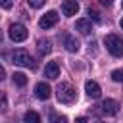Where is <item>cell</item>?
Listing matches in <instances>:
<instances>
[{"label":"cell","instance_id":"cell-20","mask_svg":"<svg viewBox=\"0 0 123 123\" xmlns=\"http://www.w3.org/2000/svg\"><path fill=\"white\" fill-rule=\"evenodd\" d=\"M0 6H2L4 10H10V8H12V0H0Z\"/></svg>","mask_w":123,"mask_h":123},{"label":"cell","instance_id":"cell-2","mask_svg":"<svg viewBox=\"0 0 123 123\" xmlns=\"http://www.w3.org/2000/svg\"><path fill=\"white\" fill-rule=\"evenodd\" d=\"M10 60H12V63L21 65V67H31V69H35V67H37V65H35V62H33V58L29 56V52H27V50H23V48L13 50V52L10 54Z\"/></svg>","mask_w":123,"mask_h":123},{"label":"cell","instance_id":"cell-6","mask_svg":"<svg viewBox=\"0 0 123 123\" xmlns=\"http://www.w3.org/2000/svg\"><path fill=\"white\" fill-rule=\"evenodd\" d=\"M100 108H102V113H106V115H115V113L119 111V102H117V100H111V98H106Z\"/></svg>","mask_w":123,"mask_h":123},{"label":"cell","instance_id":"cell-22","mask_svg":"<svg viewBox=\"0 0 123 123\" xmlns=\"http://www.w3.org/2000/svg\"><path fill=\"white\" fill-rule=\"evenodd\" d=\"M6 79V71H4V67L0 65V81H4Z\"/></svg>","mask_w":123,"mask_h":123},{"label":"cell","instance_id":"cell-23","mask_svg":"<svg viewBox=\"0 0 123 123\" xmlns=\"http://www.w3.org/2000/svg\"><path fill=\"white\" fill-rule=\"evenodd\" d=\"M100 2H102L104 6H111V2H113V0H100Z\"/></svg>","mask_w":123,"mask_h":123},{"label":"cell","instance_id":"cell-24","mask_svg":"<svg viewBox=\"0 0 123 123\" xmlns=\"http://www.w3.org/2000/svg\"><path fill=\"white\" fill-rule=\"evenodd\" d=\"M119 27H121V29H123V19H121V21H119Z\"/></svg>","mask_w":123,"mask_h":123},{"label":"cell","instance_id":"cell-7","mask_svg":"<svg viewBox=\"0 0 123 123\" xmlns=\"http://www.w3.org/2000/svg\"><path fill=\"white\" fill-rule=\"evenodd\" d=\"M62 12H63V15H67V17L75 15V13L79 12V2H77V0H63Z\"/></svg>","mask_w":123,"mask_h":123},{"label":"cell","instance_id":"cell-11","mask_svg":"<svg viewBox=\"0 0 123 123\" xmlns=\"http://www.w3.org/2000/svg\"><path fill=\"white\" fill-rule=\"evenodd\" d=\"M63 46H65L67 52H77L81 44H79V40H77L75 37H71V35H63Z\"/></svg>","mask_w":123,"mask_h":123},{"label":"cell","instance_id":"cell-9","mask_svg":"<svg viewBox=\"0 0 123 123\" xmlns=\"http://www.w3.org/2000/svg\"><path fill=\"white\" fill-rule=\"evenodd\" d=\"M85 90H86V94L90 98H100V94H102V88H100V85L96 81H86L85 83Z\"/></svg>","mask_w":123,"mask_h":123},{"label":"cell","instance_id":"cell-1","mask_svg":"<svg viewBox=\"0 0 123 123\" xmlns=\"http://www.w3.org/2000/svg\"><path fill=\"white\" fill-rule=\"evenodd\" d=\"M56 98H58V102H62V104H73L75 98H77V90H75L69 83H60V85L56 86Z\"/></svg>","mask_w":123,"mask_h":123},{"label":"cell","instance_id":"cell-19","mask_svg":"<svg viewBox=\"0 0 123 123\" xmlns=\"http://www.w3.org/2000/svg\"><path fill=\"white\" fill-rule=\"evenodd\" d=\"M88 15H90V19H94V21H100V15H98V12H96V10L88 8Z\"/></svg>","mask_w":123,"mask_h":123},{"label":"cell","instance_id":"cell-26","mask_svg":"<svg viewBox=\"0 0 123 123\" xmlns=\"http://www.w3.org/2000/svg\"><path fill=\"white\" fill-rule=\"evenodd\" d=\"M121 8H123V4H121Z\"/></svg>","mask_w":123,"mask_h":123},{"label":"cell","instance_id":"cell-14","mask_svg":"<svg viewBox=\"0 0 123 123\" xmlns=\"http://www.w3.org/2000/svg\"><path fill=\"white\" fill-rule=\"evenodd\" d=\"M12 81H13V85H17V86H25V85H27V75L21 73V71H15V73L12 75Z\"/></svg>","mask_w":123,"mask_h":123},{"label":"cell","instance_id":"cell-16","mask_svg":"<svg viewBox=\"0 0 123 123\" xmlns=\"http://www.w3.org/2000/svg\"><path fill=\"white\" fill-rule=\"evenodd\" d=\"M111 79H113L115 83H123V69H115V71H111Z\"/></svg>","mask_w":123,"mask_h":123},{"label":"cell","instance_id":"cell-10","mask_svg":"<svg viewBox=\"0 0 123 123\" xmlns=\"http://www.w3.org/2000/svg\"><path fill=\"white\" fill-rule=\"evenodd\" d=\"M44 77H46V79H58V77H60V65H58L56 62L46 63V67H44Z\"/></svg>","mask_w":123,"mask_h":123},{"label":"cell","instance_id":"cell-25","mask_svg":"<svg viewBox=\"0 0 123 123\" xmlns=\"http://www.w3.org/2000/svg\"><path fill=\"white\" fill-rule=\"evenodd\" d=\"M0 42H2V33H0Z\"/></svg>","mask_w":123,"mask_h":123},{"label":"cell","instance_id":"cell-13","mask_svg":"<svg viewBox=\"0 0 123 123\" xmlns=\"http://www.w3.org/2000/svg\"><path fill=\"white\" fill-rule=\"evenodd\" d=\"M37 50H38L40 56H46V54L52 52V42H50L48 38H40V40L37 42Z\"/></svg>","mask_w":123,"mask_h":123},{"label":"cell","instance_id":"cell-18","mask_svg":"<svg viewBox=\"0 0 123 123\" xmlns=\"http://www.w3.org/2000/svg\"><path fill=\"white\" fill-rule=\"evenodd\" d=\"M29 2V6L31 8H40V6H44V2L46 0H27Z\"/></svg>","mask_w":123,"mask_h":123},{"label":"cell","instance_id":"cell-21","mask_svg":"<svg viewBox=\"0 0 123 123\" xmlns=\"http://www.w3.org/2000/svg\"><path fill=\"white\" fill-rule=\"evenodd\" d=\"M52 121H62V123H63V121H67V117H63V115H54Z\"/></svg>","mask_w":123,"mask_h":123},{"label":"cell","instance_id":"cell-4","mask_svg":"<svg viewBox=\"0 0 123 123\" xmlns=\"http://www.w3.org/2000/svg\"><path fill=\"white\" fill-rule=\"evenodd\" d=\"M10 38L13 40V42H23L25 38H27V27L25 25H21V23H12L10 25Z\"/></svg>","mask_w":123,"mask_h":123},{"label":"cell","instance_id":"cell-12","mask_svg":"<svg viewBox=\"0 0 123 123\" xmlns=\"http://www.w3.org/2000/svg\"><path fill=\"white\" fill-rule=\"evenodd\" d=\"M75 29H77L81 35H90V31H92V23H90L88 19H79V21L75 23Z\"/></svg>","mask_w":123,"mask_h":123},{"label":"cell","instance_id":"cell-3","mask_svg":"<svg viewBox=\"0 0 123 123\" xmlns=\"http://www.w3.org/2000/svg\"><path fill=\"white\" fill-rule=\"evenodd\" d=\"M104 44H106L108 52H110L113 58H119V56H123V40H121L117 35H106V38H104Z\"/></svg>","mask_w":123,"mask_h":123},{"label":"cell","instance_id":"cell-8","mask_svg":"<svg viewBox=\"0 0 123 123\" xmlns=\"http://www.w3.org/2000/svg\"><path fill=\"white\" fill-rule=\"evenodd\" d=\"M50 94H52V88H50L46 83H37V86H35V96H37L38 100H48Z\"/></svg>","mask_w":123,"mask_h":123},{"label":"cell","instance_id":"cell-17","mask_svg":"<svg viewBox=\"0 0 123 123\" xmlns=\"http://www.w3.org/2000/svg\"><path fill=\"white\" fill-rule=\"evenodd\" d=\"M6 108H8V98H6V94H0V113L6 111Z\"/></svg>","mask_w":123,"mask_h":123},{"label":"cell","instance_id":"cell-5","mask_svg":"<svg viewBox=\"0 0 123 123\" xmlns=\"http://www.w3.org/2000/svg\"><path fill=\"white\" fill-rule=\"evenodd\" d=\"M58 19H60L58 12H56V10H50V12H46V13L38 19V25H40V29H50V27H54V25L58 23Z\"/></svg>","mask_w":123,"mask_h":123},{"label":"cell","instance_id":"cell-15","mask_svg":"<svg viewBox=\"0 0 123 123\" xmlns=\"http://www.w3.org/2000/svg\"><path fill=\"white\" fill-rule=\"evenodd\" d=\"M23 119H25L27 123H38V121H40V115H38L37 111H27V113L23 115Z\"/></svg>","mask_w":123,"mask_h":123}]
</instances>
